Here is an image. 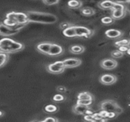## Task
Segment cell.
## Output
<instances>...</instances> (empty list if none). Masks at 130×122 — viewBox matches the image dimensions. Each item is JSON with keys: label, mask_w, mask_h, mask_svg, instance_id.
Segmentation results:
<instances>
[{"label": "cell", "mask_w": 130, "mask_h": 122, "mask_svg": "<svg viewBox=\"0 0 130 122\" xmlns=\"http://www.w3.org/2000/svg\"><path fill=\"white\" fill-rule=\"evenodd\" d=\"M105 34L109 38H117L122 35V32L116 29H109L106 31Z\"/></svg>", "instance_id": "5bb4252c"}, {"label": "cell", "mask_w": 130, "mask_h": 122, "mask_svg": "<svg viewBox=\"0 0 130 122\" xmlns=\"http://www.w3.org/2000/svg\"><path fill=\"white\" fill-rule=\"evenodd\" d=\"M9 58V54L0 53V68L4 67L7 64Z\"/></svg>", "instance_id": "ac0fdd59"}, {"label": "cell", "mask_w": 130, "mask_h": 122, "mask_svg": "<svg viewBox=\"0 0 130 122\" xmlns=\"http://www.w3.org/2000/svg\"><path fill=\"white\" fill-rule=\"evenodd\" d=\"M39 122H46L44 120H39Z\"/></svg>", "instance_id": "7bdbcfd3"}, {"label": "cell", "mask_w": 130, "mask_h": 122, "mask_svg": "<svg viewBox=\"0 0 130 122\" xmlns=\"http://www.w3.org/2000/svg\"><path fill=\"white\" fill-rule=\"evenodd\" d=\"M127 53H128V55H130V48H128V50H127Z\"/></svg>", "instance_id": "ab89813d"}, {"label": "cell", "mask_w": 130, "mask_h": 122, "mask_svg": "<svg viewBox=\"0 0 130 122\" xmlns=\"http://www.w3.org/2000/svg\"><path fill=\"white\" fill-rule=\"evenodd\" d=\"M116 115H117V114H116L115 112H108L106 118H108V119H112V118L116 117Z\"/></svg>", "instance_id": "e575fe53"}, {"label": "cell", "mask_w": 130, "mask_h": 122, "mask_svg": "<svg viewBox=\"0 0 130 122\" xmlns=\"http://www.w3.org/2000/svg\"><path fill=\"white\" fill-rule=\"evenodd\" d=\"M71 25H73L69 24V23H68V22H63V23H61V24L60 25V28L62 29V31H63V30H65V29H67L68 28H69L70 26H71Z\"/></svg>", "instance_id": "1f68e13d"}, {"label": "cell", "mask_w": 130, "mask_h": 122, "mask_svg": "<svg viewBox=\"0 0 130 122\" xmlns=\"http://www.w3.org/2000/svg\"><path fill=\"white\" fill-rule=\"evenodd\" d=\"M44 111L47 113H54L57 111V107L54 105H47L44 107Z\"/></svg>", "instance_id": "cb8c5ba5"}, {"label": "cell", "mask_w": 130, "mask_h": 122, "mask_svg": "<svg viewBox=\"0 0 130 122\" xmlns=\"http://www.w3.org/2000/svg\"><path fill=\"white\" fill-rule=\"evenodd\" d=\"M101 22L104 25H110L113 22V18L109 16H106L101 19Z\"/></svg>", "instance_id": "4316f807"}, {"label": "cell", "mask_w": 130, "mask_h": 122, "mask_svg": "<svg viewBox=\"0 0 130 122\" xmlns=\"http://www.w3.org/2000/svg\"><path fill=\"white\" fill-rule=\"evenodd\" d=\"M44 120L46 122H58V120L53 117H46L44 119Z\"/></svg>", "instance_id": "836d02e7"}, {"label": "cell", "mask_w": 130, "mask_h": 122, "mask_svg": "<svg viewBox=\"0 0 130 122\" xmlns=\"http://www.w3.org/2000/svg\"><path fill=\"white\" fill-rule=\"evenodd\" d=\"M100 108L102 110L107 112H115L116 114H119L122 112V108H120L116 101L112 100H106L101 102Z\"/></svg>", "instance_id": "277c9868"}, {"label": "cell", "mask_w": 130, "mask_h": 122, "mask_svg": "<svg viewBox=\"0 0 130 122\" xmlns=\"http://www.w3.org/2000/svg\"><path fill=\"white\" fill-rule=\"evenodd\" d=\"M76 37H83L88 38L93 34V31L89 28L83 26H74Z\"/></svg>", "instance_id": "52a82bcc"}, {"label": "cell", "mask_w": 130, "mask_h": 122, "mask_svg": "<svg viewBox=\"0 0 130 122\" xmlns=\"http://www.w3.org/2000/svg\"><path fill=\"white\" fill-rule=\"evenodd\" d=\"M30 122H39V120H31Z\"/></svg>", "instance_id": "b9f144b4"}, {"label": "cell", "mask_w": 130, "mask_h": 122, "mask_svg": "<svg viewBox=\"0 0 130 122\" xmlns=\"http://www.w3.org/2000/svg\"><path fill=\"white\" fill-rule=\"evenodd\" d=\"M81 60L78 58H68L63 60V66L66 68H74L77 67L81 64Z\"/></svg>", "instance_id": "ba28073f"}, {"label": "cell", "mask_w": 130, "mask_h": 122, "mask_svg": "<svg viewBox=\"0 0 130 122\" xmlns=\"http://www.w3.org/2000/svg\"><path fill=\"white\" fill-rule=\"evenodd\" d=\"M63 52V49L61 46L57 44H52L47 55L48 56H59L62 54Z\"/></svg>", "instance_id": "8fae6325"}, {"label": "cell", "mask_w": 130, "mask_h": 122, "mask_svg": "<svg viewBox=\"0 0 130 122\" xmlns=\"http://www.w3.org/2000/svg\"><path fill=\"white\" fill-rule=\"evenodd\" d=\"M112 10H124V6L119 3H114V6L112 9Z\"/></svg>", "instance_id": "f1b7e54d"}, {"label": "cell", "mask_w": 130, "mask_h": 122, "mask_svg": "<svg viewBox=\"0 0 130 122\" xmlns=\"http://www.w3.org/2000/svg\"><path fill=\"white\" fill-rule=\"evenodd\" d=\"M90 122H107L105 118H99V119H93Z\"/></svg>", "instance_id": "f35d334b"}, {"label": "cell", "mask_w": 130, "mask_h": 122, "mask_svg": "<svg viewBox=\"0 0 130 122\" xmlns=\"http://www.w3.org/2000/svg\"><path fill=\"white\" fill-rule=\"evenodd\" d=\"M3 115V111H0V117H2Z\"/></svg>", "instance_id": "60d3db41"}, {"label": "cell", "mask_w": 130, "mask_h": 122, "mask_svg": "<svg viewBox=\"0 0 130 122\" xmlns=\"http://www.w3.org/2000/svg\"><path fill=\"white\" fill-rule=\"evenodd\" d=\"M92 103H93V100H77V105H80L87 106V107H89Z\"/></svg>", "instance_id": "484cf974"}, {"label": "cell", "mask_w": 130, "mask_h": 122, "mask_svg": "<svg viewBox=\"0 0 130 122\" xmlns=\"http://www.w3.org/2000/svg\"><path fill=\"white\" fill-rule=\"evenodd\" d=\"M24 26L23 25H18L15 28H11L3 23H0V35L4 36V37H9L18 34L20 31L21 28H22Z\"/></svg>", "instance_id": "5b68a950"}, {"label": "cell", "mask_w": 130, "mask_h": 122, "mask_svg": "<svg viewBox=\"0 0 130 122\" xmlns=\"http://www.w3.org/2000/svg\"><path fill=\"white\" fill-rule=\"evenodd\" d=\"M130 44V40H127V39H124V40H118L115 43V45L117 47H122V46H126L128 47Z\"/></svg>", "instance_id": "d4e9b609"}, {"label": "cell", "mask_w": 130, "mask_h": 122, "mask_svg": "<svg viewBox=\"0 0 130 122\" xmlns=\"http://www.w3.org/2000/svg\"><path fill=\"white\" fill-rule=\"evenodd\" d=\"M125 15V11L124 10H112V18L115 19H119L123 18Z\"/></svg>", "instance_id": "d6986e66"}, {"label": "cell", "mask_w": 130, "mask_h": 122, "mask_svg": "<svg viewBox=\"0 0 130 122\" xmlns=\"http://www.w3.org/2000/svg\"><path fill=\"white\" fill-rule=\"evenodd\" d=\"M111 55L114 58H120L123 56V53L120 52L119 50H114L111 53Z\"/></svg>", "instance_id": "f546056e"}, {"label": "cell", "mask_w": 130, "mask_h": 122, "mask_svg": "<svg viewBox=\"0 0 130 122\" xmlns=\"http://www.w3.org/2000/svg\"><path fill=\"white\" fill-rule=\"evenodd\" d=\"M44 5L46 6H53V5H56L59 3L58 0H54V1H48V0H43L42 2Z\"/></svg>", "instance_id": "4dcf8cb0"}, {"label": "cell", "mask_w": 130, "mask_h": 122, "mask_svg": "<svg viewBox=\"0 0 130 122\" xmlns=\"http://www.w3.org/2000/svg\"><path fill=\"white\" fill-rule=\"evenodd\" d=\"M80 12H81V13H82L84 15H85V16H91V15H93L95 13L94 10H93V9H91V8H89V7L82 9Z\"/></svg>", "instance_id": "603a6c76"}, {"label": "cell", "mask_w": 130, "mask_h": 122, "mask_svg": "<svg viewBox=\"0 0 130 122\" xmlns=\"http://www.w3.org/2000/svg\"><path fill=\"white\" fill-rule=\"evenodd\" d=\"M63 34L65 37H76L74 26L71 25L69 28H68L67 29L63 30Z\"/></svg>", "instance_id": "9a60e30c"}, {"label": "cell", "mask_w": 130, "mask_h": 122, "mask_svg": "<svg viewBox=\"0 0 130 122\" xmlns=\"http://www.w3.org/2000/svg\"><path fill=\"white\" fill-rule=\"evenodd\" d=\"M114 6V3L111 1H104L100 3V7L103 9H112Z\"/></svg>", "instance_id": "44dd1931"}, {"label": "cell", "mask_w": 130, "mask_h": 122, "mask_svg": "<svg viewBox=\"0 0 130 122\" xmlns=\"http://www.w3.org/2000/svg\"><path fill=\"white\" fill-rule=\"evenodd\" d=\"M51 44H52V43H50V42H42V43L38 44L37 45L36 48H37L38 52H40L43 54L47 55Z\"/></svg>", "instance_id": "7c38bea8"}, {"label": "cell", "mask_w": 130, "mask_h": 122, "mask_svg": "<svg viewBox=\"0 0 130 122\" xmlns=\"http://www.w3.org/2000/svg\"><path fill=\"white\" fill-rule=\"evenodd\" d=\"M3 24L5 25L6 26L9 27V28H15L18 26V24L15 21H12V20L8 19V18H6L3 21Z\"/></svg>", "instance_id": "7402d4cb"}, {"label": "cell", "mask_w": 130, "mask_h": 122, "mask_svg": "<svg viewBox=\"0 0 130 122\" xmlns=\"http://www.w3.org/2000/svg\"><path fill=\"white\" fill-rule=\"evenodd\" d=\"M77 100H93V95L87 92H83L78 94Z\"/></svg>", "instance_id": "e0dca14e"}, {"label": "cell", "mask_w": 130, "mask_h": 122, "mask_svg": "<svg viewBox=\"0 0 130 122\" xmlns=\"http://www.w3.org/2000/svg\"><path fill=\"white\" fill-rule=\"evenodd\" d=\"M84 119L86 120V121H88V122H90L93 119V114L91 115H85Z\"/></svg>", "instance_id": "8d00e7d4"}, {"label": "cell", "mask_w": 130, "mask_h": 122, "mask_svg": "<svg viewBox=\"0 0 130 122\" xmlns=\"http://www.w3.org/2000/svg\"><path fill=\"white\" fill-rule=\"evenodd\" d=\"M65 70V67L63 66V61H56V62L51 64L47 65V70L50 73L53 74H60L62 73Z\"/></svg>", "instance_id": "8992f818"}, {"label": "cell", "mask_w": 130, "mask_h": 122, "mask_svg": "<svg viewBox=\"0 0 130 122\" xmlns=\"http://www.w3.org/2000/svg\"><path fill=\"white\" fill-rule=\"evenodd\" d=\"M56 90L59 92H67V88L63 86H59L56 88Z\"/></svg>", "instance_id": "d6a6232c"}, {"label": "cell", "mask_w": 130, "mask_h": 122, "mask_svg": "<svg viewBox=\"0 0 130 122\" xmlns=\"http://www.w3.org/2000/svg\"><path fill=\"white\" fill-rule=\"evenodd\" d=\"M25 45L11 38L4 37L0 40V53L6 54L17 53L23 50Z\"/></svg>", "instance_id": "7a4b0ae2"}, {"label": "cell", "mask_w": 130, "mask_h": 122, "mask_svg": "<svg viewBox=\"0 0 130 122\" xmlns=\"http://www.w3.org/2000/svg\"><path fill=\"white\" fill-rule=\"evenodd\" d=\"M90 108L87 106H84L80 105H75L73 107V112L76 114H85L86 111L89 109Z\"/></svg>", "instance_id": "4fadbf2b"}, {"label": "cell", "mask_w": 130, "mask_h": 122, "mask_svg": "<svg viewBox=\"0 0 130 122\" xmlns=\"http://www.w3.org/2000/svg\"><path fill=\"white\" fill-rule=\"evenodd\" d=\"M68 6L71 9H79L82 6V3L76 0H71L68 3Z\"/></svg>", "instance_id": "ffe728a7"}, {"label": "cell", "mask_w": 130, "mask_h": 122, "mask_svg": "<svg viewBox=\"0 0 130 122\" xmlns=\"http://www.w3.org/2000/svg\"><path fill=\"white\" fill-rule=\"evenodd\" d=\"M99 114H100V115L103 117V118H106V117H107V114H108V112L107 111H103V110H102L100 112H99Z\"/></svg>", "instance_id": "74e56055"}, {"label": "cell", "mask_w": 130, "mask_h": 122, "mask_svg": "<svg viewBox=\"0 0 130 122\" xmlns=\"http://www.w3.org/2000/svg\"><path fill=\"white\" fill-rule=\"evenodd\" d=\"M6 18L15 21L18 24V25L25 26V25L29 23L28 16L26 13H24V12H9L6 14Z\"/></svg>", "instance_id": "3957f363"}, {"label": "cell", "mask_w": 130, "mask_h": 122, "mask_svg": "<svg viewBox=\"0 0 130 122\" xmlns=\"http://www.w3.org/2000/svg\"><path fill=\"white\" fill-rule=\"evenodd\" d=\"M128 49V47H126V46H122V47H119V50H119L122 53H125V52H127Z\"/></svg>", "instance_id": "d590c367"}, {"label": "cell", "mask_w": 130, "mask_h": 122, "mask_svg": "<svg viewBox=\"0 0 130 122\" xmlns=\"http://www.w3.org/2000/svg\"><path fill=\"white\" fill-rule=\"evenodd\" d=\"M69 50L70 52L74 54H80L85 50V48L82 45H73L70 47Z\"/></svg>", "instance_id": "2e32d148"}, {"label": "cell", "mask_w": 130, "mask_h": 122, "mask_svg": "<svg viewBox=\"0 0 130 122\" xmlns=\"http://www.w3.org/2000/svg\"><path fill=\"white\" fill-rule=\"evenodd\" d=\"M100 81L104 85H112L116 82V77L111 74H104L100 76Z\"/></svg>", "instance_id": "30bf717a"}, {"label": "cell", "mask_w": 130, "mask_h": 122, "mask_svg": "<svg viewBox=\"0 0 130 122\" xmlns=\"http://www.w3.org/2000/svg\"><path fill=\"white\" fill-rule=\"evenodd\" d=\"M65 99L64 96L62 95L61 94H56L53 96V101L56 102H60L63 101Z\"/></svg>", "instance_id": "83f0119b"}, {"label": "cell", "mask_w": 130, "mask_h": 122, "mask_svg": "<svg viewBox=\"0 0 130 122\" xmlns=\"http://www.w3.org/2000/svg\"><path fill=\"white\" fill-rule=\"evenodd\" d=\"M26 15L28 16V22L51 25V24H54L57 21V17L56 15L46 12L28 11L26 12Z\"/></svg>", "instance_id": "6da1fadb"}, {"label": "cell", "mask_w": 130, "mask_h": 122, "mask_svg": "<svg viewBox=\"0 0 130 122\" xmlns=\"http://www.w3.org/2000/svg\"><path fill=\"white\" fill-rule=\"evenodd\" d=\"M100 65L105 70H113L117 67V62L113 59H105L101 61Z\"/></svg>", "instance_id": "9c48e42d"}]
</instances>
